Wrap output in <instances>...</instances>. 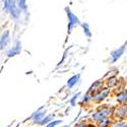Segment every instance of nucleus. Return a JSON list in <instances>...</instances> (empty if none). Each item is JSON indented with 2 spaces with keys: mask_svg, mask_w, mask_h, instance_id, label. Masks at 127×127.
<instances>
[{
  "mask_svg": "<svg viewBox=\"0 0 127 127\" xmlns=\"http://www.w3.org/2000/svg\"><path fill=\"white\" fill-rule=\"evenodd\" d=\"M111 112H112V110H111V109H109V108H104V109L100 110L99 112H97L96 114L94 115V119H96V120L102 119V118L106 117V116H108Z\"/></svg>",
  "mask_w": 127,
  "mask_h": 127,
  "instance_id": "obj_1",
  "label": "nucleus"
},
{
  "mask_svg": "<svg viewBox=\"0 0 127 127\" xmlns=\"http://www.w3.org/2000/svg\"><path fill=\"white\" fill-rule=\"evenodd\" d=\"M67 13H68V18H69V27H68V30H71L73 26L76 25L78 23V19L74 15H73L70 11H68V9H67Z\"/></svg>",
  "mask_w": 127,
  "mask_h": 127,
  "instance_id": "obj_2",
  "label": "nucleus"
},
{
  "mask_svg": "<svg viewBox=\"0 0 127 127\" xmlns=\"http://www.w3.org/2000/svg\"><path fill=\"white\" fill-rule=\"evenodd\" d=\"M117 115L119 117H126L127 116V105H123L117 109Z\"/></svg>",
  "mask_w": 127,
  "mask_h": 127,
  "instance_id": "obj_3",
  "label": "nucleus"
},
{
  "mask_svg": "<svg viewBox=\"0 0 127 127\" xmlns=\"http://www.w3.org/2000/svg\"><path fill=\"white\" fill-rule=\"evenodd\" d=\"M125 46H126V44H125V45H123L119 50H117V51H115V52H113V53H112V57H113V60H114V61H115V60H117V59L121 56V54H122L123 51H124Z\"/></svg>",
  "mask_w": 127,
  "mask_h": 127,
  "instance_id": "obj_4",
  "label": "nucleus"
},
{
  "mask_svg": "<svg viewBox=\"0 0 127 127\" xmlns=\"http://www.w3.org/2000/svg\"><path fill=\"white\" fill-rule=\"evenodd\" d=\"M109 94V90H104L103 92H101L100 94H98L97 95V96L96 97H95V99H96V100H102V99H104L106 96H107V95Z\"/></svg>",
  "mask_w": 127,
  "mask_h": 127,
  "instance_id": "obj_5",
  "label": "nucleus"
},
{
  "mask_svg": "<svg viewBox=\"0 0 127 127\" xmlns=\"http://www.w3.org/2000/svg\"><path fill=\"white\" fill-rule=\"evenodd\" d=\"M78 78H79V75H74L73 77H71V78L69 79V81H68V87L71 88V87L74 86V84L76 83V81L78 80Z\"/></svg>",
  "mask_w": 127,
  "mask_h": 127,
  "instance_id": "obj_6",
  "label": "nucleus"
},
{
  "mask_svg": "<svg viewBox=\"0 0 127 127\" xmlns=\"http://www.w3.org/2000/svg\"><path fill=\"white\" fill-rule=\"evenodd\" d=\"M45 115V112H41V113H36L34 115V117H35V122H40L42 120V118H43V116ZM43 121V120H42Z\"/></svg>",
  "mask_w": 127,
  "mask_h": 127,
  "instance_id": "obj_7",
  "label": "nucleus"
},
{
  "mask_svg": "<svg viewBox=\"0 0 127 127\" xmlns=\"http://www.w3.org/2000/svg\"><path fill=\"white\" fill-rule=\"evenodd\" d=\"M118 101L119 102H126L127 101V91L123 92L118 96Z\"/></svg>",
  "mask_w": 127,
  "mask_h": 127,
  "instance_id": "obj_8",
  "label": "nucleus"
},
{
  "mask_svg": "<svg viewBox=\"0 0 127 127\" xmlns=\"http://www.w3.org/2000/svg\"><path fill=\"white\" fill-rule=\"evenodd\" d=\"M20 51V48H19V44L17 45V47H15L13 50H11L9 53H8V56L9 57H11V56H13V55H15V54H17V53Z\"/></svg>",
  "mask_w": 127,
  "mask_h": 127,
  "instance_id": "obj_9",
  "label": "nucleus"
},
{
  "mask_svg": "<svg viewBox=\"0 0 127 127\" xmlns=\"http://www.w3.org/2000/svg\"><path fill=\"white\" fill-rule=\"evenodd\" d=\"M7 41H8V33L6 32V33H5V35L2 37V40H1V49H3V47L6 45Z\"/></svg>",
  "mask_w": 127,
  "mask_h": 127,
  "instance_id": "obj_10",
  "label": "nucleus"
},
{
  "mask_svg": "<svg viewBox=\"0 0 127 127\" xmlns=\"http://www.w3.org/2000/svg\"><path fill=\"white\" fill-rule=\"evenodd\" d=\"M17 3H18L20 8L26 10V0H17Z\"/></svg>",
  "mask_w": 127,
  "mask_h": 127,
  "instance_id": "obj_11",
  "label": "nucleus"
},
{
  "mask_svg": "<svg viewBox=\"0 0 127 127\" xmlns=\"http://www.w3.org/2000/svg\"><path fill=\"white\" fill-rule=\"evenodd\" d=\"M109 124V120L107 119H103L101 122H100V127H106Z\"/></svg>",
  "mask_w": 127,
  "mask_h": 127,
  "instance_id": "obj_12",
  "label": "nucleus"
},
{
  "mask_svg": "<svg viewBox=\"0 0 127 127\" xmlns=\"http://www.w3.org/2000/svg\"><path fill=\"white\" fill-rule=\"evenodd\" d=\"M100 86H101V82H100V81H97V82L95 83L94 86L91 88V91H96V90H97V88H98V87H100Z\"/></svg>",
  "mask_w": 127,
  "mask_h": 127,
  "instance_id": "obj_13",
  "label": "nucleus"
},
{
  "mask_svg": "<svg viewBox=\"0 0 127 127\" xmlns=\"http://www.w3.org/2000/svg\"><path fill=\"white\" fill-rule=\"evenodd\" d=\"M115 83H116V78L115 77H112V78L109 79V86L110 87H113Z\"/></svg>",
  "mask_w": 127,
  "mask_h": 127,
  "instance_id": "obj_14",
  "label": "nucleus"
},
{
  "mask_svg": "<svg viewBox=\"0 0 127 127\" xmlns=\"http://www.w3.org/2000/svg\"><path fill=\"white\" fill-rule=\"evenodd\" d=\"M52 117H53V116H52V115L48 116V117H47V118H45V119H44L43 121H42V122H41V124H44V123H47V122H49V120H50V119H52Z\"/></svg>",
  "mask_w": 127,
  "mask_h": 127,
  "instance_id": "obj_15",
  "label": "nucleus"
},
{
  "mask_svg": "<svg viewBox=\"0 0 127 127\" xmlns=\"http://www.w3.org/2000/svg\"><path fill=\"white\" fill-rule=\"evenodd\" d=\"M60 123V121H54V122H52V123H50L47 127H54L55 125H57V124H59Z\"/></svg>",
  "mask_w": 127,
  "mask_h": 127,
  "instance_id": "obj_16",
  "label": "nucleus"
},
{
  "mask_svg": "<svg viewBox=\"0 0 127 127\" xmlns=\"http://www.w3.org/2000/svg\"><path fill=\"white\" fill-rule=\"evenodd\" d=\"M83 27H84V31H86V33H87V35H88V36H91V33H90V32H89V29H88V25H84Z\"/></svg>",
  "mask_w": 127,
  "mask_h": 127,
  "instance_id": "obj_17",
  "label": "nucleus"
},
{
  "mask_svg": "<svg viewBox=\"0 0 127 127\" xmlns=\"http://www.w3.org/2000/svg\"><path fill=\"white\" fill-rule=\"evenodd\" d=\"M125 126V124L124 123H116L113 127H124Z\"/></svg>",
  "mask_w": 127,
  "mask_h": 127,
  "instance_id": "obj_18",
  "label": "nucleus"
},
{
  "mask_svg": "<svg viewBox=\"0 0 127 127\" xmlns=\"http://www.w3.org/2000/svg\"><path fill=\"white\" fill-rule=\"evenodd\" d=\"M78 95H79V94H77V95H75V96H74V97H73V99L71 100V104H72V105H74V102H75V99L77 98V96H78Z\"/></svg>",
  "mask_w": 127,
  "mask_h": 127,
  "instance_id": "obj_19",
  "label": "nucleus"
},
{
  "mask_svg": "<svg viewBox=\"0 0 127 127\" xmlns=\"http://www.w3.org/2000/svg\"><path fill=\"white\" fill-rule=\"evenodd\" d=\"M75 127H84V125H83V124L81 123V124H77V125H76Z\"/></svg>",
  "mask_w": 127,
  "mask_h": 127,
  "instance_id": "obj_20",
  "label": "nucleus"
},
{
  "mask_svg": "<svg viewBox=\"0 0 127 127\" xmlns=\"http://www.w3.org/2000/svg\"><path fill=\"white\" fill-rule=\"evenodd\" d=\"M87 127H95V126H93V125H89V126H87Z\"/></svg>",
  "mask_w": 127,
  "mask_h": 127,
  "instance_id": "obj_21",
  "label": "nucleus"
},
{
  "mask_svg": "<svg viewBox=\"0 0 127 127\" xmlns=\"http://www.w3.org/2000/svg\"><path fill=\"white\" fill-rule=\"evenodd\" d=\"M65 127H68V126H65Z\"/></svg>",
  "mask_w": 127,
  "mask_h": 127,
  "instance_id": "obj_22",
  "label": "nucleus"
},
{
  "mask_svg": "<svg viewBox=\"0 0 127 127\" xmlns=\"http://www.w3.org/2000/svg\"><path fill=\"white\" fill-rule=\"evenodd\" d=\"M125 127H127V126H125Z\"/></svg>",
  "mask_w": 127,
  "mask_h": 127,
  "instance_id": "obj_23",
  "label": "nucleus"
}]
</instances>
